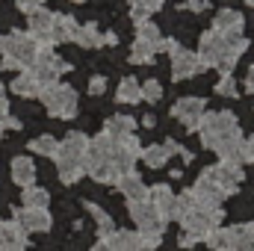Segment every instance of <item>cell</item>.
Returning a JSON list of instances; mask_svg holds the SVG:
<instances>
[{
	"label": "cell",
	"instance_id": "cell-49",
	"mask_svg": "<svg viewBox=\"0 0 254 251\" xmlns=\"http://www.w3.org/2000/svg\"><path fill=\"white\" fill-rule=\"evenodd\" d=\"M71 3H86V0H71Z\"/></svg>",
	"mask_w": 254,
	"mask_h": 251
},
{
	"label": "cell",
	"instance_id": "cell-16",
	"mask_svg": "<svg viewBox=\"0 0 254 251\" xmlns=\"http://www.w3.org/2000/svg\"><path fill=\"white\" fill-rule=\"evenodd\" d=\"M0 251H27V231L15 219H0Z\"/></svg>",
	"mask_w": 254,
	"mask_h": 251
},
{
	"label": "cell",
	"instance_id": "cell-37",
	"mask_svg": "<svg viewBox=\"0 0 254 251\" xmlns=\"http://www.w3.org/2000/svg\"><path fill=\"white\" fill-rule=\"evenodd\" d=\"M104 89H107V77L98 74V77L89 80V92H92V95H104Z\"/></svg>",
	"mask_w": 254,
	"mask_h": 251
},
{
	"label": "cell",
	"instance_id": "cell-32",
	"mask_svg": "<svg viewBox=\"0 0 254 251\" xmlns=\"http://www.w3.org/2000/svg\"><path fill=\"white\" fill-rule=\"evenodd\" d=\"M86 210H89V213H92V219L98 222V234H101V237H110V234L116 231V222H113V216H110V213H104L98 204L86 201Z\"/></svg>",
	"mask_w": 254,
	"mask_h": 251
},
{
	"label": "cell",
	"instance_id": "cell-47",
	"mask_svg": "<svg viewBox=\"0 0 254 251\" xmlns=\"http://www.w3.org/2000/svg\"><path fill=\"white\" fill-rule=\"evenodd\" d=\"M3 48H6V36H0V54H3Z\"/></svg>",
	"mask_w": 254,
	"mask_h": 251
},
{
	"label": "cell",
	"instance_id": "cell-45",
	"mask_svg": "<svg viewBox=\"0 0 254 251\" xmlns=\"http://www.w3.org/2000/svg\"><path fill=\"white\" fill-rule=\"evenodd\" d=\"M154 125H157V119H154V116L148 113V116H145V127H154Z\"/></svg>",
	"mask_w": 254,
	"mask_h": 251
},
{
	"label": "cell",
	"instance_id": "cell-12",
	"mask_svg": "<svg viewBox=\"0 0 254 251\" xmlns=\"http://www.w3.org/2000/svg\"><path fill=\"white\" fill-rule=\"evenodd\" d=\"M54 18H57V12H51V9H45V6H36V9L27 12V33L39 42V48H51V45H54V42H51Z\"/></svg>",
	"mask_w": 254,
	"mask_h": 251
},
{
	"label": "cell",
	"instance_id": "cell-11",
	"mask_svg": "<svg viewBox=\"0 0 254 251\" xmlns=\"http://www.w3.org/2000/svg\"><path fill=\"white\" fill-rule=\"evenodd\" d=\"M166 51H169V57H172V77L175 80H190L195 74H201V71H207L201 60H198V54L195 51H187L181 42H175V39H166Z\"/></svg>",
	"mask_w": 254,
	"mask_h": 251
},
{
	"label": "cell",
	"instance_id": "cell-14",
	"mask_svg": "<svg viewBox=\"0 0 254 251\" xmlns=\"http://www.w3.org/2000/svg\"><path fill=\"white\" fill-rule=\"evenodd\" d=\"M207 175H210V181L219 187V192L228 198V195H234L237 189H240V181H243V169L240 166H231V163H216V166H210V169H204Z\"/></svg>",
	"mask_w": 254,
	"mask_h": 251
},
{
	"label": "cell",
	"instance_id": "cell-22",
	"mask_svg": "<svg viewBox=\"0 0 254 251\" xmlns=\"http://www.w3.org/2000/svg\"><path fill=\"white\" fill-rule=\"evenodd\" d=\"M77 27H80V24H77L71 15L57 12V18H54V30H51V42H54V45L74 42V36H77Z\"/></svg>",
	"mask_w": 254,
	"mask_h": 251
},
{
	"label": "cell",
	"instance_id": "cell-10",
	"mask_svg": "<svg viewBox=\"0 0 254 251\" xmlns=\"http://www.w3.org/2000/svg\"><path fill=\"white\" fill-rule=\"evenodd\" d=\"M71 71V63H65L63 57H57L51 48H42L36 54V60L30 65V74L42 83V86H51V83H60V77Z\"/></svg>",
	"mask_w": 254,
	"mask_h": 251
},
{
	"label": "cell",
	"instance_id": "cell-7",
	"mask_svg": "<svg viewBox=\"0 0 254 251\" xmlns=\"http://www.w3.org/2000/svg\"><path fill=\"white\" fill-rule=\"evenodd\" d=\"M42 48H39V42L30 36V33H24V30H12L9 36H6V48H3V68H12V71H27L33 60H36V54H39Z\"/></svg>",
	"mask_w": 254,
	"mask_h": 251
},
{
	"label": "cell",
	"instance_id": "cell-33",
	"mask_svg": "<svg viewBox=\"0 0 254 251\" xmlns=\"http://www.w3.org/2000/svg\"><path fill=\"white\" fill-rule=\"evenodd\" d=\"M57 148H60V142H57L54 136H39V139L30 142V151H33V154H39V157H51V160H54Z\"/></svg>",
	"mask_w": 254,
	"mask_h": 251
},
{
	"label": "cell",
	"instance_id": "cell-46",
	"mask_svg": "<svg viewBox=\"0 0 254 251\" xmlns=\"http://www.w3.org/2000/svg\"><path fill=\"white\" fill-rule=\"evenodd\" d=\"M246 145H249V154H252V160H254V133H252V139H249Z\"/></svg>",
	"mask_w": 254,
	"mask_h": 251
},
{
	"label": "cell",
	"instance_id": "cell-9",
	"mask_svg": "<svg viewBox=\"0 0 254 251\" xmlns=\"http://www.w3.org/2000/svg\"><path fill=\"white\" fill-rule=\"evenodd\" d=\"M39 98H42V104H45V110L54 116V119H74L77 116V92L71 89V86H65V83H51V86H45L42 92H39Z\"/></svg>",
	"mask_w": 254,
	"mask_h": 251
},
{
	"label": "cell",
	"instance_id": "cell-26",
	"mask_svg": "<svg viewBox=\"0 0 254 251\" xmlns=\"http://www.w3.org/2000/svg\"><path fill=\"white\" fill-rule=\"evenodd\" d=\"M243 15L237 9H219L216 18H213V30L219 33H243Z\"/></svg>",
	"mask_w": 254,
	"mask_h": 251
},
{
	"label": "cell",
	"instance_id": "cell-29",
	"mask_svg": "<svg viewBox=\"0 0 254 251\" xmlns=\"http://www.w3.org/2000/svg\"><path fill=\"white\" fill-rule=\"evenodd\" d=\"M142 160H145V166L148 169H163L166 163H169V148L166 145H151V148H142V154H139Z\"/></svg>",
	"mask_w": 254,
	"mask_h": 251
},
{
	"label": "cell",
	"instance_id": "cell-40",
	"mask_svg": "<svg viewBox=\"0 0 254 251\" xmlns=\"http://www.w3.org/2000/svg\"><path fill=\"white\" fill-rule=\"evenodd\" d=\"M36 6H45V0H18V9H21V12H30V9H36Z\"/></svg>",
	"mask_w": 254,
	"mask_h": 251
},
{
	"label": "cell",
	"instance_id": "cell-36",
	"mask_svg": "<svg viewBox=\"0 0 254 251\" xmlns=\"http://www.w3.org/2000/svg\"><path fill=\"white\" fill-rule=\"evenodd\" d=\"M139 86H142V101L157 104V101L163 98V86H160V80H145V83H139Z\"/></svg>",
	"mask_w": 254,
	"mask_h": 251
},
{
	"label": "cell",
	"instance_id": "cell-44",
	"mask_svg": "<svg viewBox=\"0 0 254 251\" xmlns=\"http://www.w3.org/2000/svg\"><path fill=\"white\" fill-rule=\"evenodd\" d=\"M9 127H12V130H18V127H21V122H18L15 116H9V119H6V130H9Z\"/></svg>",
	"mask_w": 254,
	"mask_h": 251
},
{
	"label": "cell",
	"instance_id": "cell-19",
	"mask_svg": "<svg viewBox=\"0 0 254 251\" xmlns=\"http://www.w3.org/2000/svg\"><path fill=\"white\" fill-rule=\"evenodd\" d=\"M130 133H136V119H133V116H125V113L110 116L107 125H104V136L113 139V142H122V139L130 136Z\"/></svg>",
	"mask_w": 254,
	"mask_h": 251
},
{
	"label": "cell",
	"instance_id": "cell-27",
	"mask_svg": "<svg viewBox=\"0 0 254 251\" xmlns=\"http://www.w3.org/2000/svg\"><path fill=\"white\" fill-rule=\"evenodd\" d=\"M74 42L80 45V48H104V33L98 30V24H83V27H77V36H74Z\"/></svg>",
	"mask_w": 254,
	"mask_h": 251
},
{
	"label": "cell",
	"instance_id": "cell-20",
	"mask_svg": "<svg viewBox=\"0 0 254 251\" xmlns=\"http://www.w3.org/2000/svg\"><path fill=\"white\" fill-rule=\"evenodd\" d=\"M116 189L127 198V204H130V201H142V198H148V187H145V181H142L136 172H130V175H125V178H119V181H116Z\"/></svg>",
	"mask_w": 254,
	"mask_h": 251
},
{
	"label": "cell",
	"instance_id": "cell-50",
	"mask_svg": "<svg viewBox=\"0 0 254 251\" xmlns=\"http://www.w3.org/2000/svg\"><path fill=\"white\" fill-rule=\"evenodd\" d=\"M249 6H254V0H249Z\"/></svg>",
	"mask_w": 254,
	"mask_h": 251
},
{
	"label": "cell",
	"instance_id": "cell-41",
	"mask_svg": "<svg viewBox=\"0 0 254 251\" xmlns=\"http://www.w3.org/2000/svg\"><path fill=\"white\" fill-rule=\"evenodd\" d=\"M136 237H139V234H136ZM133 251H157V246H151L148 240H142V237H139V240H136V249H133Z\"/></svg>",
	"mask_w": 254,
	"mask_h": 251
},
{
	"label": "cell",
	"instance_id": "cell-3",
	"mask_svg": "<svg viewBox=\"0 0 254 251\" xmlns=\"http://www.w3.org/2000/svg\"><path fill=\"white\" fill-rule=\"evenodd\" d=\"M198 136H201V145L207 151L219 154L222 148L237 142L243 133H240V122L231 110H219V113H204V119L198 125Z\"/></svg>",
	"mask_w": 254,
	"mask_h": 251
},
{
	"label": "cell",
	"instance_id": "cell-35",
	"mask_svg": "<svg viewBox=\"0 0 254 251\" xmlns=\"http://www.w3.org/2000/svg\"><path fill=\"white\" fill-rule=\"evenodd\" d=\"M204 243H207L213 251H228V246H231V234H228V228H222V225H219V228L204 240Z\"/></svg>",
	"mask_w": 254,
	"mask_h": 251
},
{
	"label": "cell",
	"instance_id": "cell-15",
	"mask_svg": "<svg viewBox=\"0 0 254 251\" xmlns=\"http://www.w3.org/2000/svg\"><path fill=\"white\" fill-rule=\"evenodd\" d=\"M15 222L30 234H45V231H51V225H54V219H51V210L48 207H18L15 210Z\"/></svg>",
	"mask_w": 254,
	"mask_h": 251
},
{
	"label": "cell",
	"instance_id": "cell-5",
	"mask_svg": "<svg viewBox=\"0 0 254 251\" xmlns=\"http://www.w3.org/2000/svg\"><path fill=\"white\" fill-rule=\"evenodd\" d=\"M86 145H89V136L80 133V130H71L65 139H60V148L54 154V163H57V172H60V181L63 184H77L80 181Z\"/></svg>",
	"mask_w": 254,
	"mask_h": 251
},
{
	"label": "cell",
	"instance_id": "cell-1",
	"mask_svg": "<svg viewBox=\"0 0 254 251\" xmlns=\"http://www.w3.org/2000/svg\"><path fill=\"white\" fill-rule=\"evenodd\" d=\"M222 216L225 210L222 207H201L192 201L190 192H181L175 195V210H172V222L181 225V246L190 249V246H198L204 243L219 225H222Z\"/></svg>",
	"mask_w": 254,
	"mask_h": 251
},
{
	"label": "cell",
	"instance_id": "cell-17",
	"mask_svg": "<svg viewBox=\"0 0 254 251\" xmlns=\"http://www.w3.org/2000/svg\"><path fill=\"white\" fill-rule=\"evenodd\" d=\"M136 240L139 237L130 234V231H113L110 237H101L92 251H133L136 249Z\"/></svg>",
	"mask_w": 254,
	"mask_h": 251
},
{
	"label": "cell",
	"instance_id": "cell-4",
	"mask_svg": "<svg viewBox=\"0 0 254 251\" xmlns=\"http://www.w3.org/2000/svg\"><path fill=\"white\" fill-rule=\"evenodd\" d=\"M83 175H89L98 184L116 187L119 175L113 169V139H107L104 133H98V136L89 139L86 154H83Z\"/></svg>",
	"mask_w": 254,
	"mask_h": 251
},
{
	"label": "cell",
	"instance_id": "cell-2",
	"mask_svg": "<svg viewBox=\"0 0 254 251\" xmlns=\"http://www.w3.org/2000/svg\"><path fill=\"white\" fill-rule=\"evenodd\" d=\"M249 51L246 33H219L207 30L198 45V60L204 68H219V71H234L237 60Z\"/></svg>",
	"mask_w": 254,
	"mask_h": 251
},
{
	"label": "cell",
	"instance_id": "cell-23",
	"mask_svg": "<svg viewBox=\"0 0 254 251\" xmlns=\"http://www.w3.org/2000/svg\"><path fill=\"white\" fill-rule=\"evenodd\" d=\"M9 89H12L18 98H39V92H42L45 86H42V83L30 74V68H27V71H18V77L9 83Z\"/></svg>",
	"mask_w": 254,
	"mask_h": 251
},
{
	"label": "cell",
	"instance_id": "cell-31",
	"mask_svg": "<svg viewBox=\"0 0 254 251\" xmlns=\"http://www.w3.org/2000/svg\"><path fill=\"white\" fill-rule=\"evenodd\" d=\"M163 3L166 0H130V15H133V21H148L154 12L163 9Z\"/></svg>",
	"mask_w": 254,
	"mask_h": 251
},
{
	"label": "cell",
	"instance_id": "cell-42",
	"mask_svg": "<svg viewBox=\"0 0 254 251\" xmlns=\"http://www.w3.org/2000/svg\"><path fill=\"white\" fill-rule=\"evenodd\" d=\"M246 92H249V95H254V65L249 68V80H246Z\"/></svg>",
	"mask_w": 254,
	"mask_h": 251
},
{
	"label": "cell",
	"instance_id": "cell-34",
	"mask_svg": "<svg viewBox=\"0 0 254 251\" xmlns=\"http://www.w3.org/2000/svg\"><path fill=\"white\" fill-rule=\"evenodd\" d=\"M216 95H222V98H237L240 95V89H237V80L231 77V71H222V77L216 80Z\"/></svg>",
	"mask_w": 254,
	"mask_h": 251
},
{
	"label": "cell",
	"instance_id": "cell-21",
	"mask_svg": "<svg viewBox=\"0 0 254 251\" xmlns=\"http://www.w3.org/2000/svg\"><path fill=\"white\" fill-rule=\"evenodd\" d=\"M228 234H231L228 251H254V222L234 225V228H228Z\"/></svg>",
	"mask_w": 254,
	"mask_h": 251
},
{
	"label": "cell",
	"instance_id": "cell-39",
	"mask_svg": "<svg viewBox=\"0 0 254 251\" xmlns=\"http://www.w3.org/2000/svg\"><path fill=\"white\" fill-rule=\"evenodd\" d=\"M184 9H190V12H204V9H207V0H187Z\"/></svg>",
	"mask_w": 254,
	"mask_h": 251
},
{
	"label": "cell",
	"instance_id": "cell-24",
	"mask_svg": "<svg viewBox=\"0 0 254 251\" xmlns=\"http://www.w3.org/2000/svg\"><path fill=\"white\" fill-rule=\"evenodd\" d=\"M219 157H222V163H231V166H240V169L252 163V154H249V145H246L243 136H240L237 142H231L228 148H222Z\"/></svg>",
	"mask_w": 254,
	"mask_h": 251
},
{
	"label": "cell",
	"instance_id": "cell-38",
	"mask_svg": "<svg viewBox=\"0 0 254 251\" xmlns=\"http://www.w3.org/2000/svg\"><path fill=\"white\" fill-rule=\"evenodd\" d=\"M6 119H9V104H6V98H0V136L6 130Z\"/></svg>",
	"mask_w": 254,
	"mask_h": 251
},
{
	"label": "cell",
	"instance_id": "cell-48",
	"mask_svg": "<svg viewBox=\"0 0 254 251\" xmlns=\"http://www.w3.org/2000/svg\"><path fill=\"white\" fill-rule=\"evenodd\" d=\"M3 95H6V86H3V80H0V98H3Z\"/></svg>",
	"mask_w": 254,
	"mask_h": 251
},
{
	"label": "cell",
	"instance_id": "cell-25",
	"mask_svg": "<svg viewBox=\"0 0 254 251\" xmlns=\"http://www.w3.org/2000/svg\"><path fill=\"white\" fill-rule=\"evenodd\" d=\"M12 181L21 189L33 187V181H36V163H33V157H15L12 160Z\"/></svg>",
	"mask_w": 254,
	"mask_h": 251
},
{
	"label": "cell",
	"instance_id": "cell-30",
	"mask_svg": "<svg viewBox=\"0 0 254 251\" xmlns=\"http://www.w3.org/2000/svg\"><path fill=\"white\" fill-rule=\"evenodd\" d=\"M51 204V192L42 187H24V192H21V207H48Z\"/></svg>",
	"mask_w": 254,
	"mask_h": 251
},
{
	"label": "cell",
	"instance_id": "cell-18",
	"mask_svg": "<svg viewBox=\"0 0 254 251\" xmlns=\"http://www.w3.org/2000/svg\"><path fill=\"white\" fill-rule=\"evenodd\" d=\"M148 198H151V204L157 207V213L166 219V222H172V210H175V192L169 184H157V187L148 189Z\"/></svg>",
	"mask_w": 254,
	"mask_h": 251
},
{
	"label": "cell",
	"instance_id": "cell-13",
	"mask_svg": "<svg viewBox=\"0 0 254 251\" xmlns=\"http://www.w3.org/2000/svg\"><path fill=\"white\" fill-rule=\"evenodd\" d=\"M204 113H207V101H204V98H195V95L175 101V107H172V116L187 127V130H198Z\"/></svg>",
	"mask_w": 254,
	"mask_h": 251
},
{
	"label": "cell",
	"instance_id": "cell-8",
	"mask_svg": "<svg viewBox=\"0 0 254 251\" xmlns=\"http://www.w3.org/2000/svg\"><path fill=\"white\" fill-rule=\"evenodd\" d=\"M166 51V39L160 33V27L148 18V21H136V42L130 51V63L133 65H148L154 63V57Z\"/></svg>",
	"mask_w": 254,
	"mask_h": 251
},
{
	"label": "cell",
	"instance_id": "cell-43",
	"mask_svg": "<svg viewBox=\"0 0 254 251\" xmlns=\"http://www.w3.org/2000/svg\"><path fill=\"white\" fill-rule=\"evenodd\" d=\"M104 45L116 48V45H119V36H116V33H104Z\"/></svg>",
	"mask_w": 254,
	"mask_h": 251
},
{
	"label": "cell",
	"instance_id": "cell-28",
	"mask_svg": "<svg viewBox=\"0 0 254 251\" xmlns=\"http://www.w3.org/2000/svg\"><path fill=\"white\" fill-rule=\"evenodd\" d=\"M116 101H119V104H139V101H142V86H139L136 77H125V80L119 83Z\"/></svg>",
	"mask_w": 254,
	"mask_h": 251
},
{
	"label": "cell",
	"instance_id": "cell-6",
	"mask_svg": "<svg viewBox=\"0 0 254 251\" xmlns=\"http://www.w3.org/2000/svg\"><path fill=\"white\" fill-rule=\"evenodd\" d=\"M127 210H130L133 225L139 228L136 234H139L142 240H148L151 246H160V240H163V234H166V225H169V222L157 213V207L151 204V198L130 201V204H127Z\"/></svg>",
	"mask_w": 254,
	"mask_h": 251
}]
</instances>
